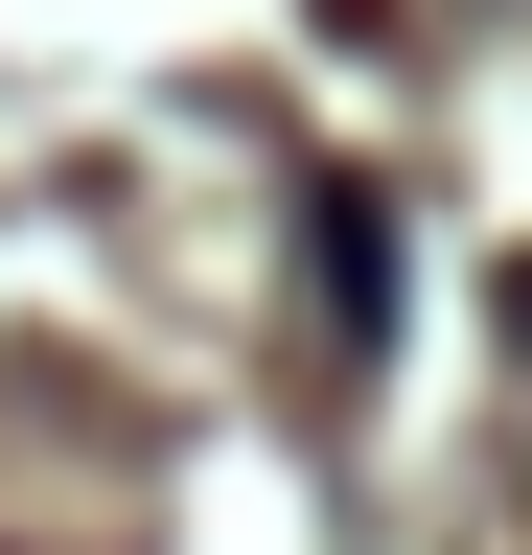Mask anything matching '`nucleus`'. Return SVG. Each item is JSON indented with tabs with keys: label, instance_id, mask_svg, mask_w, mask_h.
<instances>
[{
	"label": "nucleus",
	"instance_id": "1",
	"mask_svg": "<svg viewBox=\"0 0 532 555\" xmlns=\"http://www.w3.org/2000/svg\"><path fill=\"white\" fill-rule=\"evenodd\" d=\"M324 347H348V371L393 347V208L371 185H324Z\"/></svg>",
	"mask_w": 532,
	"mask_h": 555
},
{
	"label": "nucleus",
	"instance_id": "2",
	"mask_svg": "<svg viewBox=\"0 0 532 555\" xmlns=\"http://www.w3.org/2000/svg\"><path fill=\"white\" fill-rule=\"evenodd\" d=\"M509 347H532V255H509Z\"/></svg>",
	"mask_w": 532,
	"mask_h": 555
}]
</instances>
